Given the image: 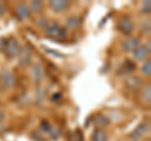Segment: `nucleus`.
<instances>
[{
    "instance_id": "obj_31",
    "label": "nucleus",
    "mask_w": 151,
    "mask_h": 141,
    "mask_svg": "<svg viewBox=\"0 0 151 141\" xmlns=\"http://www.w3.org/2000/svg\"><path fill=\"white\" fill-rule=\"evenodd\" d=\"M59 97H60V95H59V93H58V95H57V96L54 95L53 97H52V101H54V100H58V98H59Z\"/></svg>"
},
{
    "instance_id": "obj_27",
    "label": "nucleus",
    "mask_w": 151,
    "mask_h": 141,
    "mask_svg": "<svg viewBox=\"0 0 151 141\" xmlns=\"http://www.w3.org/2000/svg\"><path fill=\"white\" fill-rule=\"evenodd\" d=\"M5 43H6V40L5 39H0V50H4V47H5Z\"/></svg>"
},
{
    "instance_id": "obj_4",
    "label": "nucleus",
    "mask_w": 151,
    "mask_h": 141,
    "mask_svg": "<svg viewBox=\"0 0 151 141\" xmlns=\"http://www.w3.org/2000/svg\"><path fill=\"white\" fill-rule=\"evenodd\" d=\"M18 58H19V63L23 67L25 65H29L32 62V50L28 45L25 47H20V50L18 53Z\"/></svg>"
},
{
    "instance_id": "obj_29",
    "label": "nucleus",
    "mask_w": 151,
    "mask_h": 141,
    "mask_svg": "<svg viewBox=\"0 0 151 141\" xmlns=\"http://www.w3.org/2000/svg\"><path fill=\"white\" fill-rule=\"evenodd\" d=\"M145 48L147 49V52L150 53L151 52V43H150V40H147V43H146V45H145Z\"/></svg>"
},
{
    "instance_id": "obj_1",
    "label": "nucleus",
    "mask_w": 151,
    "mask_h": 141,
    "mask_svg": "<svg viewBox=\"0 0 151 141\" xmlns=\"http://www.w3.org/2000/svg\"><path fill=\"white\" fill-rule=\"evenodd\" d=\"M19 50H20V44H19V42L18 39L15 38H9L6 40V43H5V47H4V53H5L6 57L9 58H13V57H15V55H18L19 53Z\"/></svg>"
},
{
    "instance_id": "obj_19",
    "label": "nucleus",
    "mask_w": 151,
    "mask_h": 141,
    "mask_svg": "<svg viewBox=\"0 0 151 141\" xmlns=\"http://www.w3.org/2000/svg\"><path fill=\"white\" fill-rule=\"evenodd\" d=\"M124 69H125L126 73L134 72V70L136 69V63L132 62V60H130V59H127V60H125V62H124Z\"/></svg>"
},
{
    "instance_id": "obj_23",
    "label": "nucleus",
    "mask_w": 151,
    "mask_h": 141,
    "mask_svg": "<svg viewBox=\"0 0 151 141\" xmlns=\"http://www.w3.org/2000/svg\"><path fill=\"white\" fill-rule=\"evenodd\" d=\"M141 28L145 33H150L151 30V23H150V19H145L141 22Z\"/></svg>"
},
{
    "instance_id": "obj_2",
    "label": "nucleus",
    "mask_w": 151,
    "mask_h": 141,
    "mask_svg": "<svg viewBox=\"0 0 151 141\" xmlns=\"http://www.w3.org/2000/svg\"><path fill=\"white\" fill-rule=\"evenodd\" d=\"M149 129H150V126H149V122L147 121H142L141 124L136 127L132 132L130 134V139L132 141H139L140 139H142L144 136L149 132Z\"/></svg>"
},
{
    "instance_id": "obj_17",
    "label": "nucleus",
    "mask_w": 151,
    "mask_h": 141,
    "mask_svg": "<svg viewBox=\"0 0 151 141\" xmlns=\"http://www.w3.org/2000/svg\"><path fill=\"white\" fill-rule=\"evenodd\" d=\"M78 23H79L78 17L72 15V17H69L67 19V22H65V25H67V28H69V29H74V28L78 25Z\"/></svg>"
},
{
    "instance_id": "obj_26",
    "label": "nucleus",
    "mask_w": 151,
    "mask_h": 141,
    "mask_svg": "<svg viewBox=\"0 0 151 141\" xmlns=\"http://www.w3.org/2000/svg\"><path fill=\"white\" fill-rule=\"evenodd\" d=\"M37 24L39 25V27H45L47 25V19L43 17V18H39V19L37 20Z\"/></svg>"
},
{
    "instance_id": "obj_22",
    "label": "nucleus",
    "mask_w": 151,
    "mask_h": 141,
    "mask_svg": "<svg viewBox=\"0 0 151 141\" xmlns=\"http://www.w3.org/2000/svg\"><path fill=\"white\" fill-rule=\"evenodd\" d=\"M151 12V3L149 1H144L142 3V6H141V13L142 14H150Z\"/></svg>"
},
{
    "instance_id": "obj_16",
    "label": "nucleus",
    "mask_w": 151,
    "mask_h": 141,
    "mask_svg": "<svg viewBox=\"0 0 151 141\" xmlns=\"http://www.w3.org/2000/svg\"><path fill=\"white\" fill-rule=\"evenodd\" d=\"M44 4L43 1H39V0H35V1H32L30 5H29V10L30 13H39L42 12V9H43Z\"/></svg>"
},
{
    "instance_id": "obj_24",
    "label": "nucleus",
    "mask_w": 151,
    "mask_h": 141,
    "mask_svg": "<svg viewBox=\"0 0 151 141\" xmlns=\"http://www.w3.org/2000/svg\"><path fill=\"white\" fill-rule=\"evenodd\" d=\"M65 37H67V29H65V28H60V29L58 30V34H57V38L64 39Z\"/></svg>"
},
{
    "instance_id": "obj_13",
    "label": "nucleus",
    "mask_w": 151,
    "mask_h": 141,
    "mask_svg": "<svg viewBox=\"0 0 151 141\" xmlns=\"http://www.w3.org/2000/svg\"><path fill=\"white\" fill-rule=\"evenodd\" d=\"M92 141H108V135L102 129H97L92 134Z\"/></svg>"
},
{
    "instance_id": "obj_10",
    "label": "nucleus",
    "mask_w": 151,
    "mask_h": 141,
    "mask_svg": "<svg viewBox=\"0 0 151 141\" xmlns=\"http://www.w3.org/2000/svg\"><path fill=\"white\" fill-rule=\"evenodd\" d=\"M49 6L53 9L54 12L60 13V12L65 10V9H68L69 1H65V0H52V1H49Z\"/></svg>"
},
{
    "instance_id": "obj_21",
    "label": "nucleus",
    "mask_w": 151,
    "mask_h": 141,
    "mask_svg": "<svg viewBox=\"0 0 151 141\" xmlns=\"http://www.w3.org/2000/svg\"><path fill=\"white\" fill-rule=\"evenodd\" d=\"M35 96H37V101L38 103H42L44 100V88L43 87H39L35 92Z\"/></svg>"
},
{
    "instance_id": "obj_12",
    "label": "nucleus",
    "mask_w": 151,
    "mask_h": 141,
    "mask_svg": "<svg viewBox=\"0 0 151 141\" xmlns=\"http://www.w3.org/2000/svg\"><path fill=\"white\" fill-rule=\"evenodd\" d=\"M44 28H45V34L47 35L57 37V34H58V30L60 29V25L57 22H50V23H47V25Z\"/></svg>"
},
{
    "instance_id": "obj_9",
    "label": "nucleus",
    "mask_w": 151,
    "mask_h": 141,
    "mask_svg": "<svg viewBox=\"0 0 151 141\" xmlns=\"http://www.w3.org/2000/svg\"><path fill=\"white\" fill-rule=\"evenodd\" d=\"M45 74V69L43 67V64L40 63H35L33 64L32 67V77L35 79V81H40V79H43Z\"/></svg>"
},
{
    "instance_id": "obj_7",
    "label": "nucleus",
    "mask_w": 151,
    "mask_h": 141,
    "mask_svg": "<svg viewBox=\"0 0 151 141\" xmlns=\"http://www.w3.org/2000/svg\"><path fill=\"white\" fill-rule=\"evenodd\" d=\"M15 14L19 19H28L30 17V10H29V6L24 3H20L18 4L17 8H15Z\"/></svg>"
},
{
    "instance_id": "obj_32",
    "label": "nucleus",
    "mask_w": 151,
    "mask_h": 141,
    "mask_svg": "<svg viewBox=\"0 0 151 141\" xmlns=\"http://www.w3.org/2000/svg\"><path fill=\"white\" fill-rule=\"evenodd\" d=\"M1 90H3V86H1V83H0V92H1Z\"/></svg>"
},
{
    "instance_id": "obj_28",
    "label": "nucleus",
    "mask_w": 151,
    "mask_h": 141,
    "mask_svg": "<svg viewBox=\"0 0 151 141\" xmlns=\"http://www.w3.org/2000/svg\"><path fill=\"white\" fill-rule=\"evenodd\" d=\"M4 13H5V6H4L3 3H0V15H3Z\"/></svg>"
},
{
    "instance_id": "obj_3",
    "label": "nucleus",
    "mask_w": 151,
    "mask_h": 141,
    "mask_svg": "<svg viewBox=\"0 0 151 141\" xmlns=\"http://www.w3.org/2000/svg\"><path fill=\"white\" fill-rule=\"evenodd\" d=\"M117 27L124 34H131L134 30V22L130 17H121L119 23H117Z\"/></svg>"
},
{
    "instance_id": "obj_6",
    "label": "nucleus",
    "mask_w": 151,
    "mask_h": 141,
    "mask_svg": "<svg viewBox=\"0 0 151 141\" xmlns=\"http://www.w3.org/2000/svg\"><path fill=\"white\" fill-rule=\"evenodd\" d=\"M0 78H1V83L5 87H13L15 83V77H14L12 70L9 69H3L0 73Z\"/></svg>"
},
{
    "instance_id": "obj_5",
    "label": "nucleus",
    "mask_w": 151,
    "mask_h": 141,
    "mask_svg": "<svg viewBox=\"0 0 151 141\" xmlns=\"http://www.w3.org/2000/svg\"><path fill=\"white\" fill-rule=\"evenodd\" d=\"M121 45H122V49L125 52H132L136 47L140 45V39L136 38V37H127V38H125L122 40Z\"/></svg>"
},
{
    "instance_id": "obj_30",
    "label": "nucleus",
    "mask_w": 151,
    "mask_h": 141,
    "mask_svg": "<svg viewBox=\"0 0 151 141\" xmlns=\"http://www.w3.org/2000/svg\"><path fill=\"white\" fill-rule=\"evenodd\" d=\"M4 117H5V114H4V111L0 109V122H1L4 120Z\"/></svg>"
},
{
    "instance_id": "obj_8",
    "label": "nucleus",
    "mask_w": 151,
    "mask_h": 141,
    "mask_svg": "<svg viewBox=\"0 0 151 141\" xmlns=\"http://www.w3.org/2000/svg\"><path fill=\"white\" fill-rule=\"evenodd\" d=\"M131 53H132V57H134L135 60H145L146 57L150 54L147 52V49L145 48V45H141V44L139 47H136Z\"/></svg>"
},
{
    "instance_id": "obj_11",
    "label": "nucleus",
    "mask_w": 151,
    "mask_h": 141,
    "mask_svg": "<svg viewBox=\"0 0 151 141\" xmlns=\"http://www.w3.org/2000/svg\"><path fill=\"white\" fill-rule=\"evenodd\" d=\"M141 84H142V81H141V78L137 77V76H134V74H131L126 78V86L131 88V90H139L141 87Z\"/></svg>"
},
{
    "instance_id": "obj_20",
    "label": "nucleus",
    "mask_w": 151,
    "mask_h": 141,
    "mask_svg": "<svg viewBox=\"0 0 151 141\" xmlns=\"http://www.w3.org/2000/svg\"><path fill=\"white\" fill-rule=\"evenodd\" d=\"M48 134L50 136V139H58L59 136V129L58 127H54V126H50V129L48 130Z\"/></svg>"
},
{
    "instance_id": "obj_25",
    "label": "nucleus",
    "mask_w": 151,
    "mask_h": 141,
    "mask_svg": "<svg viewBox=\"0 0 151 141\" xmlns=\"http://www.w3.org/2000/svg\"><path fill=\"white\" fill-rule=\"evenodd\" d=\"M50 129V125L48 121H43L42 122V130L44 131V132H48V130Z\"/></svg>"
},
{
    "instance_id": "obj_15",
    "label": "nucleus",
    "mask_w": 151,
    "mask_h": 141,
    "mask_svg": "<svg viewBox=\"0 0 151 141\" xmlns=\"http://www.w3.org/2000/svg\"><path fill=\"white\" fill-rule=\"evenodd\" d=\"M94 124H96V126H98L100 129H102V127H106V126L110 124V120H108L105 115L100 114V115L96 116V119H94Z\"/></svg>"
},
{
    "instance_id": "obj_18",
    "label": "nucleus",
    "mask_w": 151,
    "mask_h": 141,
    "mask_svg": "<svg viewBox=\"0 0 151 141\" xmlns=\"http://www.w3.org/2000/svg\"><path fill=\"white\" fill-rule=\"evenodd\" d=\"M141 72H142L144 76H150L151 74V60L150 59L144 60L142 67H141Z\"/></svg>"
},
{
    "instance_id": "obj_14",
    "label": "nucleus",
    "mask_w": 151,
    "mask_h": 141,
    "mask_svg": "<svg viewBox=\"0 0 151 141\" xmlns=\"http://www.w3.org/2000/svg\"><path fill=\"white\" fill-rule=\"evenodd\" d=\"M141 100L145 103H150L151 101V83H146L141 91Z\"/></svg>"
}]
</instances>
